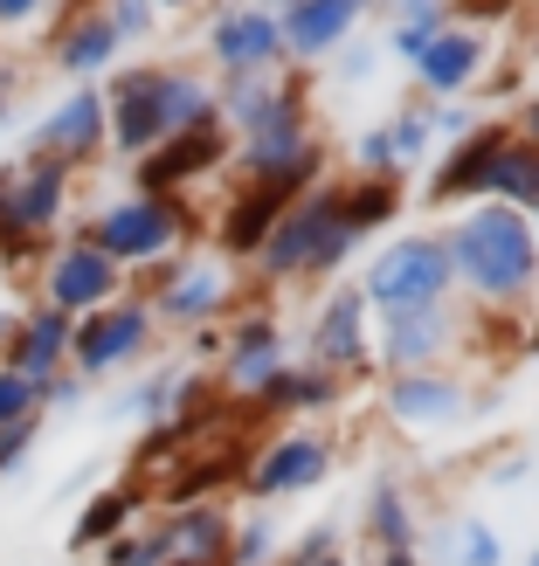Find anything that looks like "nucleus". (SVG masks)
I'll return each instance as SVG.
<instances>
[{
	"label": "nucleus",
	"instance_id": "1",
	"mask_svg": "<svg viewBox=\"0 0 539 566\" xmlns=\"http://www.w3.org/2000/svg\"><path fill=\"white\" fill-rule=\"evenodd\" d=\"M457 263H464V276L477 283V291L512 297V291H526L532 270H539V242L526 229V214L485 208V214H470L457 229Z\"/></svg>",
	"mask_w": 539,
	"mask_h": 566
},
{
	"label": "nucleus",
	"instance_id": "2",
	"mask_svg": "<svg viewBox=\"0 0 539 566\" xmlns=\"http://www.w3.org/2000/svg\"><path fill=\"white\" fill-rule=\"evenodd\" d=\"M70 208V166L55 159H8L0 166V249H28L63 229Z\"/></svg>",
	"mask_w": 539,
	"mask_h": 566
},
{
	"label": "nucleus",
	"instance_id": "3",
	"mask_svg": "<svg viewBox=\"0 0 539 566\" xmlns=\"http://www.w3.org/2000/svg\"><path fill=\"white\" fill-rule=\"evenodd\" d=\"M76 235L91 242V249H104V256L125 270V263L166 256V249H174V235H180V214H174V201H166V193H132V201L97 208Z\"/></svg>",
	"mask_w": 539,
	"mask_h": 566
},
{
	"label": "nucleus",
	"instance_id": "4",
	"mask_svg": "<svg viewBox=\"0 0 539 566\" xmlns=\"http://www.w3.org/2000/svg\"><path fill=\"white\" fill-rule=\"evenodd\" d=\"M118 283H125V270L111 263L104 249H91L83 235H70V242H55V249H49L42 304H49V311H63V318H91V311L118 304Z\"/></svg>",
	"mask_w": 539,
	"mask_h": 566
},
{
	"label": "nucleus",
	"instance_id": "5",
	"mask_svg": "<svg viewBox=\"0 0 539 566\" xmlns=\"http://www.w3.org/2000/svg\"><path fill=\"white\" fill-rule=\"evenodd\" d=\"M339 256H346V221H339V201L332 193H319V201H304L277 221V229L263 235V263L277 276L291 270H332Z\"/></svg>",
	"mask_w": 539,
	"mask_h": 566
},
{
	"label": "nucleus",
	"instance_id": "6",
	"mask_svg": "<svg viewBox=\"0 0 539 566\" xmlns=\"http://www.w3.org/2000/svg\"><path fill=\"white\" fill-rule=\"evenodd\" d=\"M104 132L111 146L146 159L153 146H166V70H125L104 91Z\"/></svg>",
	"mask_w": 539,
	"mask_h": 566
},
{
	"label": "nucleus",
	"instance_id": "7",
	"mask_svg": "<svg viewBox=\"0 0 539 566\" xmlns=\"http://www.w3.org/2000/svg\"><path fill=\"white\" fill-rule=\"evenodd\" d=\"M146 338H153V311L146 304H104V311H91V318H76V332H70L76 380H97V374H111V366H125Z\"/></svg>",
	"mask_w": 539,
	"mask_h": 566
},
{
	"label": "nucleus",
	"instance_id": "8",
	"mask_svg": "<svg viewBox=\"0 0 539 566\" xmlns=\"http://www.w3.org/2000/svg\"><path fill=\"white\" fill-rule=\"evenodd\" d=\"M104 91H91V83H83V91H70L63 104L49 111V118L35 125V138H28V153L35 159H55V166H91L97 153H104Z\"/></svg>",
	"mask_w": 539,
	"mask_h": 566
},
{
	"label": "nucleus",
	"instance_id": "9",
	"mask_svg": "<svg viewBox=\"0 0 539 566\" xmlns=\"http://www.w3.org/2000/svg\"><path fill=\"white\" fill-rule=\"evenodd\" d=\"M443 276H449V263H443L436 242H402V249H387V256L374 263L366 291H374L381 304H394V311H415V304H429L443 291Z\"/></svg>",
	"mask_w": 539,
	"mask_h": 566
},
{
	"label": "nucleus",
	"instance_id": "10",
	"mask_svg": "<svg viewBox=\"0 0 539 566\" xmlns=\"http://www.w3.org/2000/svg\"><path fill=\"white\" fill-rule=\"evenodd\" d=\"M70 332H76V318H63V311H49V304H35V311H21V325H14V346L0 353V366H14V374H28V380H55L70 366Z\"/></svg>",
	"mask_w": 539,
	"mask_h": 566
},
{
	"label": "nucleus",
	"instance_id": "11",
	"mask_svg": "<svg viewBox=\"0 0 539 566\" xmlns=\"http://www.w3.org/2000/svg\"><path fill=\"white\" fill-rule=\"evenodd\" d=\"M118 35H111V21L91 8V14H76V21H63V28H55V42H49V55H55V70H63V76H83V83H91V76H104L111 63H118Z\"/></svg>",
	"mask_w": 539,
	"mask_h": 566
},
{
	"label": "nucleus",
	"instance_id": "12",
	"mask_svg": "<svg viewBox=\"0 0 539 566\" xmlns=\"http://www.w3.org/2000/svg\"><path fill=\"white\" fill-rule=\"evenodd\" d=\"M229 297V276L208 270V263H174L159 283V297H153V318H174V325H194V318H208V311Z\"/></svg>",
	"mask_w": 539,
	"mask_h": 566
},
{
	"label": "nucleus",
	"instance_id": "13",
	"mask_svg": "<svg viewBox=\"0 0 539 566\" xmlns=\"http://www.w3.org/2000/svg\"><path fill=\"white\" fill-rule=\"evenodd\" d=\"M208 49H215V63H221V70H263L270 55H277V21L236 8V14H221V21H215Z\"/></svg>",
	"mask_w": 539,
	"mask_h": 566
},
{
	"label": "nucleus",
	"instance_id": "14",
	"mask_svg": "<svg viewBox=\"0 0 539 566\" xmlns=\"http://www.w3.org/2000/svg\"><path fill=\"white\" fill-rule=\"evenodd\" d=\"M215 159H221V132H215V125H194V132H180V138H166L159 159H138V180H146V193H166L174 180L201 174V166H215Z\"/></svg>",
	"mask_w": 539,
	"mask_h": 566
},
{
	"label": "nucleus",
	"instance_id": "15",
	"mask_svg": "<svg viewBox=\"0 0 539 566\" xmlns=\"http://www.w3.org/2000/svg\"><path fill=\"white\" fill-rule=\"evenodd\" d=\"M304 180H311V174H277V180H257V193H242V201H236V214H229V229H221V242H229V249H263L277 208L291 201Z\"/></svg>",
	"mask_w": 539,
	"mask_h": 566
},
{
	"label": "nucleus",
	"instance_id": "16",
	"mask_svg": "<svg viewBox=\"0 0 539 566\" xmlns=\"http://www.w3.org/2000/svg\"><path fill=\"white\" fill-rule=\"evenodd\" d=\"M229 559V525H221V512H180L174 525H166V566H221Z\"/></svg>",
	"mask_w": 539,
	"mask_h": 566
},
{
	"label": "nucleus",
	"instance_id": "17",
	"mask_svg": "<svg viewBox=\"0 0 539 566\" xmlns=\"http://www.w3.org/2000/svg\"><path fill=\"white\" fill-rule=\"evenodd\" d=\"M319 470H325V449L319 442H277L270 457L257 463V476H249V491H257V497H283V491L319 484Z\"/></svg>",
	"mask_w": 539,
	"mask_h": 566
},
{
	"label": "nucleus",
	"instance_id": "18",
	"mask_svg": "<svg viewBox=\"0 0 539 566\" xmlns=\"http://www.w3.org/2000/svg\"><path fill=\"white\" fill-rule=\"evenodd\" d=\"M360 14V0H298L291 8V49H304V55H319V49H332L339 35H346V21Z\"/></svg>",
	"mask_w": 539,
	"mask_h": 566
},
{
	"label": "nucleus",
	"instance_id": "19",
	"mask_svg": "<svg viewBox=\"0 0 539 566\" xmlns=\"http://www.w3.org/2000/svg\"><path fill=\"white\" fill-rule=\"evenodd\" d=\"M229 380H236V387H270V380H277V332H270L263 318L242 325L236 359H229Z\"/></svg>",
	"mask_w": 539,
	"mask_h": 566
},
{
	"label": "nucleus",
	"instance_id": "20",
	"mask_svg": "<svg viewBox=\"0 0 539 566\" xmlns=\"http://www.w3.org/2000/svg\"><path fill=\"white\" fill-rule=\"evenodd\" d=\"M132 491H104V497H91V512H83L76 518V532H70V546L76 553H91V546H111V539H118V532H125V518H132Z\"/></svg>",
	"mask_w": 539,
	"mask_h": 566
},
{
	"label": "nucleus",
	"instance_id": "21",
	"mask_svg": "<svg viewBox=\"0 0 539 566\" xmlns=\"http://www.w3.org/2000/svg\"><path fill=\"white\" fill-rule=\"evenodd\" d=\"M415 63H422V76H429L436 91H449V83H464V76L477 70V42H470V35H436L429 49L415 55Z\"/></svg>",
	"mask_w": 539,
	"mask_h": 566
},
{
	"label": "nucleus",
	"instance_id": "22",
	"mask_svg": "<svg viewBox=\"0 0 539 566\" xmlns=\"http://www.w3.org/2000/svg\"><path fill=\"white\" fill-rule=\"evenodd\" d=\"M498 153H505V138H477V146H464L457 159L443 166V180H436V193H464V187H491V174H498Z\"/></svg>",
	"mask_w": 539,
	"mask_h": 566
},
{
	"label": "nucleus",
	"instance_id": "23",
	"mask_svg": "<svg viewBox=\"0 0 539 566\" xmlns=\"http://www.w3.org/2000/svg\"><path fill=\"white\" fill-rule=\"evenodd\" d=\"M457 408H464V394L443 387V380H402L394 387V415L402 421H436V415H457Z\"/></svg>",
	"mask_w": 539,
	"mask_h": 566
},
{
	"label": "nucleus",
	"instance_id": "24",
	"mask_svg": "<svg viewBox=\"0 0 539 566\" xmlns=\"http://www.w3.org/2000/svg\"><path fill=\"white\" fill-rule=\"evenodd\" d=\"M319 353H325V359H360V297H339V304L325 311Z\"/></svg>",
	"mask_w": 539,
	"mask_h": 566
},
{
	"label": "nucleus",
	"instance_id": "25",
	"mask_svg": "<svg viewBox=\"0 0 539 566\" xmlns=\"http://www.w3.org/2000/svg\"><path fill=\"white\" fill-rule=\"evenodd\" d=\"M436 338H443L436 311H402V318H394V366H408V359H422V353H436Z\"/></svg>",
	"mask_w": 539,
	"mask_h": 566
},
{
	"label": "nucleus",
	"instance_id": "26",
	"mask_svg": "<svg viewBox=\"0 0 539 566\" xmlns=\"http://www.w3.org/2000/svg\"><path fill=\"white\" fill-rule=\"evenodd\" d=\"M8 421H42V387L14 374V366H0V429Z\"/></svg>",
	"mask_w": 539,
	"mask_h": 566
},
{
	"label": "nucleus",
	"instance_id": "27",
	"mask_svg": "<svg viewBox=\"0 0 539 566\" xmlns=\"http://www.w3.org/2000/svg\"><path fill=\"white\" fill-rule=\"evenodd\" d=\"M97 14L111 21V35H118V42H146V35H153V21H159L153 0H104Z\"/></svg>",
	"mask_w": 539,
	"mask_h": 566
},
{
	"label": "nucleus",
	"instance_id": "28",
	"mask_svg": "<svg viewBox=\"0 0 539 566\" xmlns=\"http://www.w3.org/2000/svg\"><path fill=\"white\" fill-rule=\"evenodd\" d=\"M491 187L519 193V201H539V159H532V153H519V146H505V153H498V174H491Z\"/></svg>",
	"mask_w": 539,
	"mask_h": 566
},
{
	"label": "nucleus",
	"instance_id": "29",
	"mask_svg": "<svg viewBox=\"0 0 539 566\" xmlns=\"http://www.w3.org/2000/svg\"><path fill=\"white\" fill-rule=\"evenodd\" d=\"M387 208H394V193L387 187H366V193H353V201H339V221H346V235H353V229H374Z\"/></svg>",
	"mask_w": 539,
	"mask_h": 566
},
{
	"label": "nucleus",
	"instance_id": "30",
	"mask_svg": "<svg viewBox=\"0 0 539 566\" xmlns=\"http://www.w3.org/2000/svg\"><path fill=\"white\" fill-rule=\"evenodd\" d=\"M35 436H42V421H8V429H0V476L35 449Z\"/></svg>",
	"mask_w": 539,
	"mask_h": 566
},
{
	"label": "nucleus",
	"instance_id": "31",
	"mask_svg": "<svg viewBox=\"0 0 539 566\" xmlns=\"http://www.w3.org/2000/svg\"><path fill=\"white\" fill-rule=\"evenodd\" d=\"M263 553H270V525H249V532H242V539L229 546V566H257Z\"/></svg>",
	"mask_w": 539,
	"mask_h": 566
},
{
	"label": "nucleus",
	"instance_id": "32",
	"mask_svg": "<svg viewBox=\"0 0 539 566\" xmlns=\"http://www.w3.org/2000/svg\"><path fill=\"white\" fill-rule=\"evenodd\" d=\"M374 518H381V539H387V546H402V539H408V525H402V504H394V491H381V497H374Z\"/></svg>",
	"mask_w": 539,
	"mask_h": 566
},
{
	"label": "nucleus",
	"instance_id": "33",
	"mask_svg": "<svg viewBox=\"0 0 539 566\" xmlns=\"http://www.w3.org/2000/svg\"><path fill=\"white\" fill-rule=\"evenodd\" d=\"M277 401H325V380H270Z\"/></svg>",
	"mask_w": 539,
	"mask_h": 566
},
{
	"label": "nucleus",
	"instance_id": "34",
	"mask_svg": "<svg viewBox=\"0 0 539 566\" xmlns=\"http://www.w3.org/2000/svg\"><path fill=\"white\" fill-rule=\"evenodd\" d=\"M464 559H470V566H491V559H498V546H491V532H485V525H470V532H464Z\"/></svg>",
	"mask_w": 539,
	"mask_h": 566
},
{
	"label": "nucleus",
	"instance_id": "35",
	"mask_svg": "<svg viewBox=\"0 0 539 566\" xmlns=\"http://www.w3.org/2000/svg\"><path fill=\"white\" fill-rule=\"evenodd\" d=\"M49 8V0H0V28H21V21H35Z\"/></svg>",
	"mask_w": 539,
	"mask_h": 566
},
{
	"label": "nucleus",
	"instance_id": "36",
	"mask_svg": "<svg viewBox=\"0 0 539 566\" xmlns=\"http://www.w3.org/2000/svg\"><path fill=\"white\" fill-rule=\"evenodd\" d=\"M14 325H21V311H0V353L14 346Z\"/></svg>",
	"mask_w": 539,
	"mask_h": 566
},
{
	"label": "nucleus",
	"instance_id": "37",
	"mask_svg": "<svg viewBox=\"0 0 539 566\" xmlns=\"http://www.w3.org/2000/svg\"><path fill=\"white\" fill-rule=\"evenodd\" d=\"M526 132H532V138H539V104H532V111H526Z\"/></svg>",
	"mask_w": 539,
	"mask_h": 566
},
{
	"label": "nucleus",
	"instance_id": "38",
	"mask_svg": "<svg viewBox=\"0 0 539 566\" xmlns=\"http://www.w3.org/2000/svg\"><path fill=\"white\" fill-rule=\"evenodd\" d=\"M298 566H339V559H332V553H319V559H298Z\"/></svg>",
	"mask_w": 539,
	"mask_h": 566
},
{
	"label": "nucleus",
	"instance_id": "39",
	"mask_svg": "<svg viewBox=\"0 0 539 566\" xmlns=\"http://www.w3.org/2000/svg\"><path fill=\"white\" fill-rule=\"evenodd\" d=\"M153 8H194V0H153Z\"/></svg>",
	"mask_w": 539,
	"mask_h": 566
},
{
	"label": "nucleus",
	"instance_id": "40",
	"mask_svg": "<svg viewBox=\"0 0 539 566\" xmlns=\"http://www.w3.org/2000/svg\"><path fill=\"white\" fill-rule=\"evenodd\" d=\"M0 118H8V91H0Z\"/></svg>",
	"mask_w": 539,
	"mask_h": 566
},
{
	"label": "nucleus",
	"instance_id": "41",
	"mask_svg": "<svg viewBox=\"0 0 539 566\" xmlns=\"http://www.w3.org/2000/svg\"><path fill=\"white\" fill-rule=\"evenodd\" d=\"M387 566H408V559H402V553H394V559H387Z\"/></svg>",
	"mask_w": 539,
	"mask_h": 566
}]
</instances>
